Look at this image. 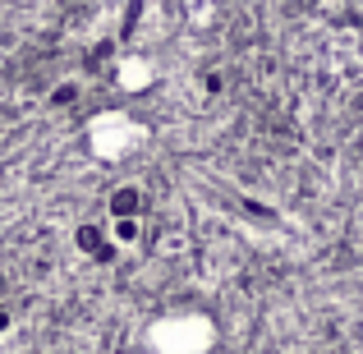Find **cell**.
Returning a JSON list of instances; mask_svg holds the SVG:
<instances>
[{
  "instance_id": "cell-1",
  "label": "cell",
  "mask_w": 363,
  "mask_h": 354,
  "mask_svg": "<svg viewBox=\"0 0 363 354\" xmlns=\"http://www.w3.org/2000/svg\"><path fill=\"white\" fill-rule=\"evenodd\" d=\"M133 203H138V194L133 189H120V203H111L116 212H133Z\"/></svg>"
}]
</instances>
